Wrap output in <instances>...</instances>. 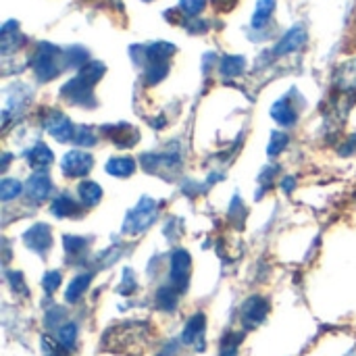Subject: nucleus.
<instances>
[{"label":"nucleus","mask_w":356,"mask_h":356,"mask_svg":"<svg viewBox=\"0 0 356 356\" xmlns=\"http://www.w3.org/2000/svg\"><path fill=\"white\" fill-rule=\"evenodd\" d=\"M73 142L79 144V146H83V148H90V146H94L98 142V136L90 127H77L75 129V136H73Z\"/></svg>","instance_id":"cd10ccee"},{"label":"nucleus","mask_w":356,"mask_h":356,"mask_svg":"<svg viewBox=\"0 0 356 356\" xmlns=\"http://www.w3.org/2000/svg\"><path fill=\"white\" fill-rule=\"evenodd\" d=\"M146 2H148V0H146Z\"/></svg>","instance_id":"c9c22d12"},{"label":"nucleus","mask_w":356,"mask_h":356,"mask_svg":"<svg viewBox=\"0 0 356 356\" xmlns=\"http://www.w3.org/2000/svg\"><path fill=\"white\" fill-rule=\"evenodd\" d=\"M92 165H94V159L86 150H71L63 156V163H60L63 173L69 177H81V175L90 173Z\"/></svg>","instance_id":"39448f33"},{"label":"nucleus","mask_w":356,"mask_h":356,"mask_svg":"<svg viewBox=\"0 0 356 356\" xmlns=\"http://www.w3.org/2000/svg\"><path fill=\"white\" fill-rule=\"evenodd\" d=\"M269 313V302L263 296H250L244 307H242V323L246 330H254L259 327Z\"/></svg>","instance_id":"20e7f679"},{"label":"nucleus","mask_w":356,"mask_h":356,"mask_svg":"<svg viewBox=\"0 0 356 356\" xmlns=\"http://www.w3.org/2000/svg\"><path fill=\"white\" fill-rule=\"evenodd\" d=\"M305 42H307V31H305V27L296 25V27H292V29L280 40V44L273 48V54H275V56H284V54L296 52V50L302 48Z\"/></svg>","instance_id":"1a4fd4ad"},{"label":"nucleus","mask_w":356,"mask_h":356,"mask_svg":"<svg viewBox=\"0 0 356 356\" xmlns=\"http://www.w3.org/2000/svg\"><path fill=\"white\" fill-rule=\"evenodd\" d=\"M25 244L38 252V254H44L50 246H52V234H50V227L44 225V223H38L33 225L27 234H25Z\"/></svg>","instance_id":"6e6552de"},{"label":"nucleus","mask_w":356,"mask_h":356,"mask_svg":"<svg viewBox=\"0 0 356 356\" xmlns=\"http://www.w3.org/2000/svg\"><path fill=\"white\" fill-rule=\"evenodd\" d=\"M79 198L86 207H94L102 198V188L96 181H81L79 184Z\"/></svg>","instance_id":"412c9836"},{"label":"nucleus","mask_w":356,"mask_h":356,"mask_svg":"<svg viewBox=\"0 0 356 356\" xmlns=\"http://www.w3.org/2000/svg\"><path fill=\"white\" fill-rule=\"evenodd\" d=\"M207 0H179V10L186 15H198L204 8Z\"/></svg>","instance_id":"473e14b6"},{"label":"nucleus","mask_w":356,"mask_h":356,"mask_svg":"<svg viewBox=\"0 0 356 356\" xmlns=\"http://www.w3.org/2000/svg\"><path fill=\"white\" fill-rule=\"evenodd\" d=\"M336 88L342 92H356V58L340 67L336 73Z\"/></svg>","instance_id":"ddd939ff"},{"label":"nucleus","mask_w":356,"mask_h":356,"mask_svg":"<svg viewBox=\"0 0 356 356\" xmlns=\"http://www.w3.org/2000/svg\"><path fill=\"white\" fill-rule=\"evenodd\" d=\"M42 348L46 356H69V350L65 346H60L58 342L50 340V338H42Z\"/></svg>","instance_id":"2f4dec72"},{"label":"nucleus","mask_w":356,"mask_h":356,"mask_svg":"<svg viewBox=\"0 0 356 356\" xmlns=\"http://www.w3.org/2000/svg\"><path fill=\"white\" fill-rule=\"evenodd\" d=\"M123 286H119V294H123V296H127V294H131L134 290H136V275L129 271V269H125L123 271V282H121Z\"/></svg>","instance_id":"f704fd0d"},{"label":"nucleus","mask_w":356,"mask_h":356,"mask_svg":"<svg viewBox=\"0 0 356 356\" xmlns=\"http://www.w3.org/2000/svg\"><path fill=\"white\" fill-rule=\"evenodd\" d=\"M242 340H244L242 334H234V332L225 334L219 344V356H238V348H240Z\"/></svg>","instance_id":"5701e85b"},{"label":"nucleus","mask_w":356,"mask_h":356,"mask_svg":"<svg viewBox=\"0 0 356 356\" xmlns=\"http://www.w3.org/2000/svg\"><path fill=\"white\" fill-rule=\"evenodd\" d=\"M244 67H246V60L242 58V56H238V54H227L223 60H221V75H225V77H238L242 71H244Z\"/></svg>","instance_id":"4be33fe9"},{"label":"nucleus","mask_w":356,"mask_h":356,"mask_svg":"<svg viewBox=\"0 0 356 356\" xmlns=\"http://www.w3.org/2000/svg\"><path fill=\"white\" fill-rule=\"evenodd\" d=\"M271 117H273L277 123H282V125H294L298 115H296L294 106L290 104V100H288V98H284V100H280V102H275V104H273V108H271Z\"/></svg>","instance_id":"dca6fc26"},{"label":"nucleus","mask_w":356,"mask_h":356,"mask_svg":"<svg viewBox=\"0 0 356 356\" xmlns=\"http://www.w3.org/2000/svg\"><path fill=\"white\" fill-rule=\"evenodd\" d=\"M177 290L173 286H165L156 292V307L165 313H173L177 309Z\"/></svg>","instance_id":"6ab92c4d"},{"label":"nucleus","mask_w":356,"mask_h":356,"mask_svg":"<svg viewBox=\"0 0 356 356\" xmlns=\"http://www.w3.org/2000/svg\"><path fill=\"white\" fill-rule=\"evenodd\" d=\"M90 282H92V273H81V275L73 277L71 284H69L67 290H65V300H67L69 305L77 302V300L83 296V292L88 290Z\"/></svg>","instance_id":"2eb2a0df"},{"label":"nucleus","mask_w":356,"mask_h":356,"mask_svg":"<svg viewBox=\"0 0 356 356\" xmlns=\"http://www.w3.org/2000/svg\"><path fill=\"white\" fill-rule=\"evenodd\" d=\"M86 240L83 238H77V236H65L63 238V246H65V250L69 252V254H79V252H83V248H86Z\"/></svg>","instance_id":"7c9ffc66"},{"label":"nucleus","mask_w":356,"mask_h":356,"mask_svg":"<svg viewBox=\"0 0 356 356\" xmlns=\"http://www.w3.org/2000/svg\"><path fill=\"white\" fill-rule=\"evenodd\" d=\"M25 192L33 202H44L52 192V179L46 173H35V175L29 177V181L25 186Z\"/></svg>","instance_id":"9d476101"},{"label":"nucleus","mask_w":356,"mask_h":356,"mask_svg":"<svg viewBox=\"0 0 356 356\" xmlns=\"http://www.w3.org/2000/svg\"><path fill=\"white\" fill-rule=\"evenodd\" d=\"M50 213H52L54 217H58V219H65V217H73V215H77V213H79V207L75 204V200H73V198H69V196H58V198H54V200H52V204H50Z\"/></svg>","instance_id":"a211bd4d"},{"label":"nucleus","mask_w":356,"mask_h":356,"mask_svg":"<svg viewBox=\"0 0 356 356\" xmlns=\"http://www.w3.org/2000/svg\"><path fill=\"white\" fill-rule=\"evenodd\" d=\"M288 142H290V138H288V134H282V131H273V136H271V142H269V146H267V152L271 154V156H277L286 146H288Z\"/></svg>","instance_id":"c85d7f7f"},{"label":"nucleus","mask_w":356,"mask_h":356,"mask_svg":"<svg viewBox=\"0 0 356 356\" xmlns=\"http://www.w3.org/2000/svg\"><path fill=\"white\" fill-rule=\"evenodd\" d=\"M169 73V65L167 63H150L146 69V83L148 86H156L161 79H165Z\"/></svg>","instance_id":"a878e982"},{"label":"nucleus","mask_w":356,"mask_h":356,"mask_svg":"<svg viewBox=\"0 0 356 356\" xmlns=\"http://www.w3.org/2000/svg\"><path fill=\"white\" fill-rule=\"evenodd\" d=\"M63 284V275L58 271H48L44 275V282H42V288L46 294H54L58 290V286Z\"/></svg>","instance_id":"c756f323"},{"label":"nucleus","mask_w":356,"mask_h":356,"mask_svg":"<svg viewBox=\"0 0 356 356\" xmlns=\"http://www.w3.org/2000/svg\"><path fill=\"white\" fill-rule=\"evenodd\" d=\"M275 8V0H259L257 2V8H254V15H252V27L254 29H261L267 25V21L271 19V13Z\"/></svg>","instance_id":"aec40b11"},{"label":"nucleus","mask_w":356,"mask_h":356,"mask_svg":"<svg viewBox=\"0 0 356 356\" xmlns=\"http://www.w3.org/2000/svg\"><path fill=\"white\" fill-rule=\"evenodd\" d=\"M44 127H46V131H48L52 138H56L58 142L73 140V136H75L73 123H71L63 113H50V115L44 119Z\"/></svg>","instance_id":"0eeeda50"},{"label":"nucleus","mask_w":356,"mask_h":356,"mask_svg":"<svg viewBox=\"0 0 356 356\" xmlns=\"http://www.w3.org/2000/svg\"><path fill=\"white\" fill-rule=\"evenodd\" d=\"M204 325H207V317H204L202 313H196L194 317H190L188 323H186V327H184V332H181V342H184L186 346L198 344L196 348L200 350V348H202V346H200V340H202V336H204Z\"/></svg>","instance_id":"9b49d317"},{"label":"nucleus","mask_w":356,"mask_h":356,"mask_svg":"<svg viewBox=\"0 0 356 356\" xmlns=\"http://www.w3.org/2000/svg\"><path fill=\"white\" fill-rule=\"evenodd\" d=\"M21 184L17 181V179H4L2 184H0V198H2V202H10V200H15L19 194H21Z\"/></svg>","instance_id":"bb28decb"},{"label":"nucleus","mask_w":356,"mask_h":356,"mask_svg":"<svg viewBox=\"0 0 356 356\" xmlns=\"http://www.w3.org/2000/svg\"><path fill=\"white\" fill-rule=\"evenodd\" d=\"M69 102L73 104H79V106H94L96 104V98L92 94V86L86 83L81 77H75L71 81H67L63 86V92H60Z\"/></svg>","instance_id":"423d86ee"},{"label":"nucleus","mask_w":356,"mask_h":356,"mask_svg":"<svg viewBox=\"0 0 356 356\" xmlns=\"http://www.w3.org/2000/svg\"><path fill=\"white\" fill-rule=\"evenodd\" d=\"M190 269H192V259L190 254L179 248L171 254V267H169V277H171V286L177 292H186L188 288V280H190Z\"/></svg>","instance_id":"7ed1b4c3"},{"label":"nucleus","mask_w":356,"mask_h":356,"mask_svg":"<svg viewBox=\"0 0 356 356\" xmlns=\"http://www.w3.org/2000/svg\"><path fill=\"white\" fill-rule=\"evenodd\" d=\"M136 171V161L129 156H115L106 163V173L115 177H129Z\"/></svg>","instance_id":"f3484780"},{"label":"nucleus","mask_w":356,"mask_h":356,"mask_svg":"<svg viewBox=\"0 0 356 356\" xmlns=\"http://www.w3.org/2000/svg\"><path fill=\"white\" fill-rule=\"evenodd\" d=\"M102 75H104V65L98 63V60H92V63H88L86 67L79 69V75H77V77H81L86 83L94 86L96 81H100Z\"/></svg>","instance_id":"393cba45"},{"label":"nucleus","mask_w":356,"mask_h":356,"mask_svg":"<svg viewBox=\"0 0 356 356\" xmlns=\"http://www.w3.org/2000/svg\"><path fill=\"white\" fill-rule=\"evenodd\" d=\"M21 44H23V35L19 33V25H17L15 21L4 23L2 33H0V48H2V54L15 52Z\"/></svg>","instance_id":"f8f14e48"},{"label":"nucleus","mask_w":356,"mask_h":356,"mask_svg":"<svg viewBox=\"0 0 356 356\" xmlns=\"http://www.w3.org/2000/svg\"><path fill=\"white\" fill-rule=\"evenodd\" d=\"M156 211H159V207H156L154 198H142L136 204V209L129 213V217L125 219L123 232L129 234V236H138V234L146 232L152 225V221L156 217Z\"/></svg>","instance_id":"f03ea898"},{"label":"nucleus","mask_w":356,"mask_h":356,"mask_svg":"<svg viewBox=\"0 0 356 356\" xmlns=\"http://www.w3.org/2000/svg\"><path fill=\"white\" fill-rule=\"evenodd\" d=\"M56 342L60 344V346H65L67 350L69 348H73L75 346V342H77V325L75 323H63L60 327H58V332H56Z\"/></svg>","instance_id":"b1692460"},{"label":"nucleus","mask_w":356,"mask_h":356,"mask_svg":"<svg viewBox=\"0 0 356 356\" xmlns=\"http://www.w3.org/2000/svg\"><path fill=\"white\" fill-rule=\"evenodd\" d=\"M6 277H8V282H10V288H13L17 294L27 296V286L23 284V275H21L19 271H10V273H6Z\"/></svg>","instance_id":"72a5a7b5"},{"label":"nucleus","mask_w":356,"mask_h":356,"mask_svg":"<svg viewBox=\"0 0 356 356\" xmlns=\"http://www.w3.org/2000/svg\"><path fill=\"white\" fill-rule=\"evenodd\" d=\"M27 161L33 169L38 171H44L50 163H52V150L46 146V144H35L31 150H27Z\"/></svg>","instance_id":"4468645a"},{"label":"nucleus","mask_w":356,"mask_h":356,"mask_svg":"<svg viewBox=\"0 0 356 356\" xmlns=\"http://www.w3.org/2000/svg\"><path fill=\"white\" fill-rule=\"evenodd\" d=\"M31 67H33V73L40 81H50L54 79L60 69L65 65H60V50L52 44H46L42 42L31 58Z\"/></svg>","instance_id":"f257e3e1"}]
</instances>
